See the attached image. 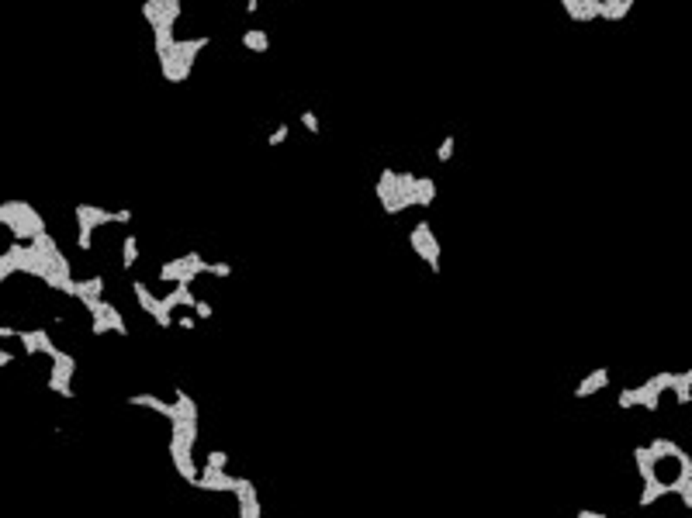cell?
<instances>
[{"mask_svg":"<svg viewBox=\"0 0 692 518\" xmlns=\"http://www.w3.org/2000/svg\"><path fill=\"white\" fill-rule=\"evenodd\" d=\"M208 42H211V39H204V35H201V39H177L173 49H170L166 56H156V59H159L163 80H166V83H187V80H190V70H194L201 49H208Z\"/></svg>","mask_w":692,"mask_h":518,"instance_id":"obj_1","label":"cell"},{"mask_svg":"<svg viewBox=\"0 0 692 518\" xmlns=\"http://www.w3.org/2000/svg\"><path fill=\"white\" fill-rule=\"evenodd\" d=\"M0 225L14 235V242H32L35 235L49 231L46 221H42V214L28 200H4V204H0Z\"/></svg>","mask_w":692,"mask_h":518,"instance_id":"obj_2","label":"cell"},{"mask_svg":"<svg viewBox=\"0 0 692 518\" xmlns=\"http://www.w3.org/2000/svg\"><path fill=\"white\" fill-rule=\"evenodd\" d=\"M408 245L415 249V256L422 259V263H426L433 273H439V242H436V235H433L429 221H419V225H412V231H408Z\"/></svg>","mask_w":692,"mask_h":518,"instance_id":"obj_3","label":"cell"},{"mask_svg":"<svg viewBox=\"0 0 692 518\" xmlns=\"http://www.w3.org/2000/svg\"><path fill=\"white\" fill-rule=\"evenodd\" d=\"M132 291H135V301H139V308H142L146 315H152L159 329H170V325H173V311L163 304V298H156V294H152V291H149L142 280H135V284H132Z\"/></svg>","mask_w":692,"mask_h":518,"instance_id":"obj_4","label":"cell"},{"mask_svg":"<svg viewBox=\"0 0 692 518\" xmlns=\"http://www.w3.org/2000/svg\"><path fill=\"white\" fill-rule=\"evenodd\" d=\"M616 404H620V408H647V411H658L661 394H658L654 384L647 380V384H640V387H626V391H620V394H616Z\"/></svg>","mask_w":692,"mask_h":518,"instance_id":"obj_5","label":"cell"},{"mask_svg":"<svg viewBox=\"0 0 692 518\" xmlns=\"http://www.w3.org/2000/svg\"><path fill=\"white\" fill-rule=\"evenodd\" d=\"M73 214H77V231H97L104 225H115V211L101 204H77Z\"/></svg>","mask_w":692,"mask_h":518,"instance_id":"obj_6","label":"cell"},{"mask_svg":"<svg viewBox=\"0 0 692 518\" xmlns=\"http://www.w3.org/2000/svg\"><path fill=\"white\" fill-rule=\"evenodd\" d=\"M18 342L25 346L28 356H39V353H42V356L52 360V356L59 353V346L52 342V335H49L46 329H21V332H18Z\"/></svg>","mask_w":692,"mask_h":518,"instance_id":"obj_7","label":"cell"},{"mask_svg":"<svg viewBox=\"0 0 692 518\" xmlns=\"http://www.w3.org/2000/svg\"><path fill=\"white\" fill-rule=\"evenodd\" d=\"M197 487H201V490H215V494H236V487H239V477L225 473V470H215V466H201Z\"/></svg>","mask_w":692,"mask_h":518,"instance_id":"obj_8","label":"cell"},{"mask_svg":"<svg viewBox=\"0 0 692 518\" xmlns=\"http://www.w3.org/2000/svg\"><path fill=\"white\" fill-rule=\"evenodd\" d=\"M415 173H398V180H395V200H391V207L384 211V214H402V211H408V207H415Z\"/></svg>","mask_w":692,"mask_h":518,"instance_id":"obj_9","label":"cell"},{"mask_svg":"<svg viewBox=\"0 0 692 518\" xmlns=\"http://www.w3.org/2000/svg\"><path fill=\"white\" fill-rule=\"evenodd\" d=\"M236 501H239V518H264V508H260V494L257 487L239 477V487H236Z\"/></svg>","mask_w":692,"mask_h":518,"instance_id":"obj_10","label":"cell"},{"mask_svg":"<svg viewBox=\"0 0 692 518\" xmlns=\"http://www.w3.org/2000/svg\"><path fill=\"white\" fill-rule=\"evenodd\" d=\"M395 180H398V173L391 169V166H384L381 173H377V183H374V197L381 200V207L388 211L391 207V200H395Z\"/></svg>","mask_w":692,"mask_h":518,"instance_id":"obj_11","label":"cell"},{"mask_svg":"<svg viewBox=\"0 0 692 518\" xmlns=\"http://www.w3.org/2000/svg\"><path fill=\"white\" fill-rule=\"evenodd\" d=\"M128 404H132V408H149V411H156V415H163V418H173V401H163V397H156V394H132Z\"/></svg>","mask_w":692,"mask_h":518,"instance_id":"obj_12","label":"cell"},{"mask_svg":"<svg viewBox=\"0 0 692 518\" xmlns=\"http://www.w3.org/2000/svg\"><path fill=\"white\" fill-rule=\"evenodd\" d=\"M173 418H184V422H197V404H194V397L187 394V391H173ZM170 418V422H173Z\"/></svg>","mask_w":692,"mask_h":518,"instance_id":"obj_13","label":"cell"},{"mask_svg":"<svg viewBox=\"0 0 692 518\" xmlns=\"http://www.w3.org/2000/svg\"><path fill=\"white\" fill-rule=\"evenodd\" d=\"M609 384V370L606 366H599V370H592L578 387H575V397H589V394H595V391H602Z\"/></svg>","mask_w":692,"mask_h":518,"instance_id":"obj_14","label":"cell"},{"mask_svg":"<svg viewBox=\"0 0 692 518\" xmlns=\"http://www.w3.org/2000/svg\"><path fill=\"white\" fill-rule=\"evenodd\" d=\"M163 304H166L170 311H177V308H190V311H194L197 298L190 294V287H180V284H173V287H170V294L163 298Z\"/></svg>","mask_w":692,"mask_h":518,"instance_id":"obj_15","label":"cell"},{"mask_svg":"<svg viewBox=\"0 0 692 518\" xmlns=\"http://www.w3.org/2000/svg\"><path fill=\"white\" fill-rule=\"evenodd\" d=\"M633 8V0H602L599 4V18L602 21H623Z\"/></svg>","mask_w":692,"mask_h":518,"instance_id":"obj_16","label":"cell"},{"mask_svg":"<svg viewBox=\"0 0 692 518\" xmlns=\"http://www.w3.org/2000/svg\"><path fill=\"white\" fill-rule=\"evenodd\" d=\"M664 494H671V487H668L664 480H658V477H654V480H644V490H640V501H637V504H640V508H651V504L661 501Z\"/></svg>","mask_w":692,"mask_h":518,"instance_id":"obj_17","label":"cell"},{"mask_svg":"<svg viewBox=\"0 0 692 518\" xmlns=\"http://www.w3.org/2000/svg\"><path fill=\"white\" fill-rule=\"evenodd\" d=\"M142 18H146L152 28L170 25V21H166V4H163V0H142Z\"/></svg>","mask_w":692,"mask_h":518,"instance_id":"obj_18","label":"cell"},{"mask_svg":"<svg viewBox=\"0 0 692 518\" xmlns=\"http://www.w3.org/2000/svg\"><path fill=\"white\" fill-rule=\"evenodd\" d=\"M243 49H250V52H267L270 49V35L267 32H260V28H246L243 32Z\"/></svg>","mask_w":692,"mask_h":518,"instance_id":"obj_19","label":"cell"},{"mask_svg":"<svg viewBox=\"0 0 692 518\" xmlns=\"http://www.w3.org/2000/svg\"><path fill=\"white\" fill-rule=\"evenodd\" d=\"M173 25H159V28H152V49H156V56H166L170 49H173Z\"/></svg>","mask_w":692,"mask_h":518,"instance_id":"obj_20","label":"cell"},{"mask_svg":"<svg viewBox=\"0 0 692 518\" xmlns=\"http://www.w3.org/2000/svg\"><path fill=\"white\" fill-rule=\"evenodd\" d=\"M436 200V183L433 176H419L415 180V207H429Z\"/></svg>","mask_w":692,"mask_h":518,"instance_id":"obj_21","label":"cell"},{"mask_svg":"<svg viewBox=\"0 0 692 518\" xmlns=\"http://www.w3.org/2000/svg\"><path fill=\"white\" fill-rule=\"evenodd\" d=\"M104 294V277H87V280H77V301H83V298H101Z\"/></svg>","mask_w":692,"mask_h":518,"instance_id":"obj_22","label":"cell"},{"mask_svg":"<svg viewBox=\"0 0 692 518\" xmlns=\"http://www.w3.org/2000/svg\"><path fill=\"white\" fill-rule=\"evenodd\" d=\"M633 463H637V470H640V480H654L658 473H654V459H651V449L647 446H637L633 449Z\"/></svg>","mask_w":692,"mask_h":518,"instance_id":"obj_23","label":"cell"},{"mask_svg":"<svg viewBox=\"0 0 692 518\" xmlns=\"http://www.w3.org/2000/svg\"><path fill=\"white\" fill-rule=\"evenodd\" d=\"M668 391L675 394V401H678V404H689V401H692V380H689V373H675Z\"/></svg>","mask_w":692,"mask_h":518,"instance_id":"obj_24","label":"cell"},{"mask_svg":"<svg viewBox=\"0 0 692 518\" xmlns=\"http://www.w3.org/2000/svg\"><path fill=\"white\" fill-rule=\"evenodd\" d=\"M135 263H139V238L125 235V242H121V270H132Z\"/></svg>","mask_w":692,"mask_h":518,"instance_id":"obj_25","label":"cell"},{"mask_svg":"<svg viewBox=\"0 0 692 518\" xmlns=\"http://www.w3.org/2000/svg\"><path fill=\"white\" fill-rule=\"evenodd\" d=\"M288 135H291V125H277V128L270 132L267 145H270V149H277V145H284V142H288Z\"/></svg>","mask_w":692,"mask_h":518,"instance_id":"obj_26","label":"cell"},{"mask_svg":"<svg viewBox=\"0 0 692 518\" xmlns=\"http://www.w3.org/2000/svg\"><path fill=\"white\" fill-rule=\"evenodd\" d=\"M453 145H457V138L446 135V138L439 142V149H436V159H439V163H450V159H453Z\"/></svg>","mask_w":692,"mask_h":518,"instance_id":"obj_27","label":"cell"},{"mask_svg":"<svg viewBox=\"0 0 692 518\" xmlns=\"http://www.w3.org/2000/svg\"><path fill=\"white\" fill-rule=\"evenodd\" d=\"M671 377H675V373H668V370H661V373H654V377H651V384H654V391H658V394H664V391H668V387H671Z\"/></svg>","mask_w":692,"mask_h":518,"instance_id":"obj_28","label":"cell"},{"mask_svg":"<svg viewBox=\"0 0 692 518\" xmlns=\"http://www.w3.org/2000/svg\"><path fill=\"white\" fill-rule=\"evenodd\" d=\"M208 273L225 280V277H233V263H208Z\"/></svg>","mask_w":692,"mask_h":518,"instance_id":"obj_29","label":"cell"},{"mask_svg":"<svg viewBox=\"0 0 692 518\" xmlns=\"http://www.w3.org/2000/svg\"><path fill=\"white\" fill-rule=\"evenodd\" d=\"M225 463H228V456H225L221 449H211V453H208V463H204V466H215V470H225Z\"/></svg>","mask_w":692,"mask_h":518,"instance_id":"obj_30","label":"cell"},{"mask_svg":"<svg viewBox=\"0 0 692 518\" xmlns=\"http://www.w3.org/2000/svg\"><path fill=\"white\" fill-rule=\"evenodd\" d=\"M77 249H80V252H90V249H94V231H77Z\"/></svg>","mask_w":692,"mask_h":518,"instance_id":"obj_31","label":"cell"},{"mask_svg":"<svg viewBox=\"0 0 692 518\" xmlns=\"http://www.w3.org/2000/svg\"><path fill=\"white\" fill-rule=\"evenodd\" d=\"M301 125H305L312 135H319V118H315V111H301Z\"/></svg>","mask_w":692,"mask_h":518,"instance_id":"obj_32","label":"cell"},{"mask_svg":"<svg viewBox=\"0 0 692 518\" xmlns=\"http://www.w3.org/2000/svg\"><path fill=\"white\" fill-rule=\"evenodd\" d=\"M211 315H215V308H211V304H208V301H197V304H194V318H201V322H208V318H211Z\"/></svg>","mask_w":692,"mask_h":518,"instance_id":"obj_33","label":"cell"},{"mask_svg":"<svg viewBox=\"0 0 692 518\" xmlns=\"http://www.w3.org/2000/svg\"><path fill=\"white\" fill-rule=\"evenodd\" d=\"M173 325H180L184 332H190V329H194V315H177V318H173Z\"/></svg>","mask_w":692,"mask_h":518,"instance_id":"obj_34","label":"cell"},{"mask_svg":"<svg viewBox=\"0 0 692 518\" xmlns=\"http://www.w3.org/2000/svg\"><path fill=\"white\" fill-rule=\"evenodd\" d=\"M128 221H132V211H128V207L115 211V225H128Z\"/></svg>","mask_w":692,"mask_h":518,"instance_id":"obj_35","label":"cell"},{"mask_svg":"<svg viewBox=\"0 0 692 518\" xmlns=\"http://www.w3.org/2000/svg\"><path fill=\"white\" fill-rule=\"evenodd\" d=\"M21 329H11V325H0V339H18Z\"/></svg>","mask_w":692,"mask_h":518,"instance_id":"obj_36","label":"cell"},{"mask_svg":"<svg viewBox=\"0 0 692 518\" xmlns=\"http://www.w3.org/2000/svg\"><path fill=\"white\" fill-rule=\"evenodd\" d=\"M578 518H609V515H599V511H589V508H582V511H578Z\"/></svg>","mask_w":692,"mask_h":518,"instance_id":"obj_37","label":"cell"},{"mask_svg":"<svg viewBox=\"0 0 692 518\" xmlns=\"http://www.w3.org/2000/svg\"><path fill=\"white\" fill-rule=\"evenodd\" d=\"M246 8H250L246 14H257V8H260V0H246Z\"/></svg>","mask_w":692,"mask_h":518,"instance_id":"obj_38","label":"cell"},{"mask_svg":"<svg viewBox=\"0 0 692 518\" xmlns=\"http://www.w3.org/2000/svg\"><path fill=\"white\" fill-rule=\"evenodd\" d=\"M685 373H689V380H692V370H685Z\"/></svg>","mask_w":692,"mask_h":518,"instance_id":"obj_39","label":"cell"}]
</instances>
